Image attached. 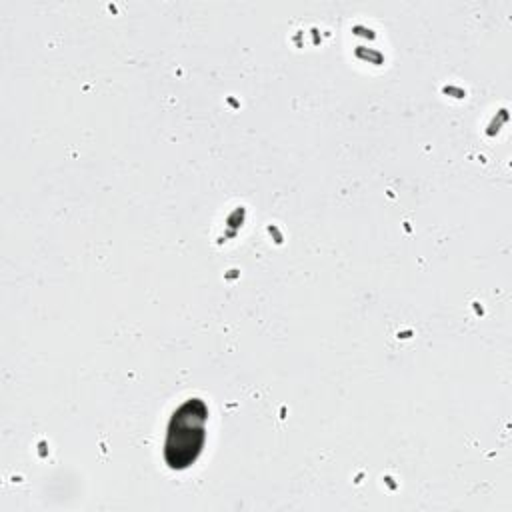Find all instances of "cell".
<instances>
[{
	"instance_id": "obj_1",
	"label": "cell",
	"mask_w": 512,
	"mask_h": 512,
	"mask_svg": "<svg viewBox=\"0 0 512 512\" xmlns=\"http://www.w3.org/2000/svg\"><path fill=\"white\" fill-rule=\"evenodd\" d=\"M206 406L202 400L184 402L172 416L166 438V462L172 468H186L196 460L204 444Z\"/></svg>"
}]
</instances>
